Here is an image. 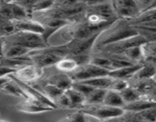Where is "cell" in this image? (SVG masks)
<instances>
[{"label":"cell","mask_w":156,"mask_h":122,"mask_svg":"<svg viewBox=\"0 0 156 122\" xmlns=\"http://www.w3.org/2000/svg\"><path fill=\"white\" fill-rule=\"evenodd\" d=\"M138 34L136 29L131 25L127 20L117 18L99 34L94 49L117 42Z\"/></svg>","instance_id":"6da1fadb"},{"label":"cell","mask_w":156,"mask_h":122,"mask_svg":"<svg viewBox=\"0 0 156 122\" xmlns=\"http://www.w3.org/2000/svg\"><path fill=\"white\" fill-rule=\"evenodd\" d=\"M3 44L19 45L30 50H37L48 47L41 34L29 31H15L8 36L2 37Z\"/></svg>","instance_id":"7a4b0ae2"},{"label":"cell","mask_w":156,"mask_h":122,"mask_svg":"<svg viewBox=\"0 0 156 122\" xmlns=\"http://www.w3.org/2000/svg\"><path fill=\"white\" fill-rule=\"evenodd\" d=\"M79 109L86 115L91 116L98 120H110L120 117L125 113V110L123 108L109 106L103 103L94 105L85 104Z\"/></svg>","instance_id":"3957f363"},{"label":"cell","mask_w":156,"mask_h":122,"mask_svg":"<svg viewBox=\"0 0 156 122\" xmlns=\"http://www.w3.org/2000/svg\"><path fill=\"white\" fill-rule=\"evenodd\" d=\"M118 18L127 20L135 18L140 13V6L136 0H110Z\"/></svg>","instance_id":"277c9868"},{"label":"cell","mask_w":156,"mask_h":122,"mask_svg":"<svg viewBox=\"0 0 156 122\" xmlns=\"http://www.w3.org/2000/svg\"><path fill=\"white\" fill-rule=\"evenodd\" d=\"M109 71L97 65L88 63L84 65L79 66L77 69L71 73H68L73 82L76 81H82L98 76H107Z\"/></svg>","instance_id":"5b68a950"},{"label":"cell","mask_w":156,"mask_h":122,"mask_svg":"<svg viewBox=\"0 0 156 122\" xmlns=\"http://www.w3.org/2000/svg\"><path fill=\"white\" fill-rule=\"evenodd\" d=\"M146 43H147V41L141 34H138L129 37L126 39L121 40L117 42L112 43V44L95 49V52L105 51L114 53H120L126 49L136 47V46H142Z\"/></svg>","instance_id":"8992f818"},{"label":"cell","mask_w":156,"mask_h":122,"mask_svg":"<svg viewBox=\"0 0 156 122\" xmlns=\"http://www.w3.org/2000/svg\"><path fill=\"white\" fill-rule=\"evenodd\" d=\"M7 76L9 78H10V79H13L14 81H15V82L24 89V91L25 92L26 94H27V95L29 96V98H30V100L41 102V103L44 104L46 106H48L50 107V108H53V110L58 108L57 105L55 104V102H53L52 100H50L48 97H47L43 92L40 91V90L37 89V88L32 86V85H30V84H28L27 82H24L19 80V79H17L12 73L8 75Z\"/></svg>","instance_id":"52a82bcc"},{"label":"cell","mask_w":156,"mask_h":122,"mask_svg":"<svg viewBox=\"0 0 156 122\" xmlns=\"http://www.w3.org/2000/svg\"><path fill=\"white\" fill-rule=\"evenodd\" d=\"M98 34L84 39H74L66 44L68 50V56L79 54H91L95 44Z\"/></svg>","instance_id":"ba28073f"},{"label":"cell","mask_w":156,"mask_h":122,"mask_svg":"<svg viewBox=\"0 0 156 122\" xmlns=\"http://www.w3.org/2000/svg\"><path fill=\"white\" fill-rule=\"evenodd\" d=\"M0 16L12 21L30 18L24 8L6 0H0Z\"/></svg>","instance_id":"9c48e42d"},{"label":"cell","mask_w":156,"mask_h":122,"mask_svg":"<svg viewBox=\"0 0 156 122\" xmlns=\"http://www.w3.org/2000/svg\"><path fill=\"white\" fill-rule=\"evenodd\" d=\"M44 68L35 65L33 63H30L18 69L12 74L19 80L29 83L41 79L44 75Z\"/></svg>","instance_id":"30bf717a"},{"label":"cell","mask_w":156,"mask_h":122,"mask_svg":"<svg viewBox=\"0 0 156 122\" xmlns=\"http://www.w3.org/2000/svg\"><path fill=\"white\" fill-rule=\"evenodd\" d=\"M120 117L129 121H156V106L139 111H127Z\"/></svg>","instance_id":"8fae6325"},{"label":"cell","mask_w":156,"mask_h":122,"mask_svg":"<svg viewBox=\"0 0 156 122\" xmlns=\"http://www.w3.org/2000/svg\"><path fill=\"white\" fill-rule=\"evenodd\" d=\"M16 31H29L34 33L42 34L44 30V27L31 18H24L21 20H15L13 21Z\"/></svg>","instance_id":"7c38bea8"},{"label":"cell","mask_w":156,"mask_h":122,"mask_svg":"<svg viewBox=\"0 0 156 122\" xmlns=\"http://www.w3.org/2000/svg\"><path fill=\"white\" fill-rule=\"evenodd\" d=\"M0 91L2 92L5 94L21 98L23 100H30V98L26 94L24 89L15 81L10 78H9L8 80L0 86Z\"/></svg>","instance_id":"4fadbf2b"},{"label":"cell","mask_w":156,"mask_h":122,"mask_svg":"<svg viewBox=\"0 0 156 122\" xmlns=\"http://www.w3.org/2000/svg\"><path fill=\"white\" fill-rule=\"evenodd\" d=\"M17 108L20 111L27 114H39L53 110V108L46 106L41 102L33 100H23L22 102L18 104Z\"/></svg>","instance_id":"5bb4252c"},{"label":"cell","mask_w":156,"mask_h":122,"mask_svg":"<svg viewBox=\"0 0 156 122\" xmlns=\"http://www.w3.org/2000/svg\"><path fill=\"white\" fill-rule=\"evenodd\" d=\"M87 8L100 15L102 18H104L107 21H111V22H113V21H114L118 18L116 15L115 12H114V10L113 9V6L110 0Z\"/></svg>","instance_id":"9a60e30c"},{"label":"cell","mask_w":156,"mask_h":122,"mask_svg":"<svg viewBox=\"0 0 156 122\" xmlns=\"http://www.w3.org/2000/svg\"><path fill=\"white\" fill-rule=\"evenodd\" d=\"M141 66L142 64L140 63L124 66H122L120 68L117 69V70L110 71L108 75L111 77L115 78V79H123L129 80L133 76V75L141 67Z\"/></svg>","instance_id":"2e32d148"},{"label":"cell","mask_w":156,"mask_h":122,"mask_svg":"<svg viewBox=\"0 0 156 122\" xmlns=\"http://www.w3.org/2000/svg\"><path fill=\"white\" fill-rule=\"evenodd\" d=\"M30 63L32 62L29 55L21 57H6L4 56H0V66L12 69L15 71Z\"/></svg>","instance_id":"e0dca14e"},{"label":"cell","mask_w":156,"mask_h":122,"mask_svg":"<svg viewBox=\"0 0 156 122\" xmlns=\"http://www.w3.org/2000/svg\"><path fill=\"white\" fill-rule=\"evenodd\" d=\"M47 82L55 85L64 92L68 88H71L73 81L68 73L61 72L60 73L50 76L47 80Z\"/></svg>","instance_id":"ac0fdd59"},{"label":"cell","mask_w":156,"mask_h":122,"mask_svg":"<svg viewBox=\"0 0 156 122\" xmlns=\"http://www.w3.org/2000/svg\"><path fill=\"white\" fill-rule=\"evenodd\" d=\"M31 50L19 45L3 44V50L2 56L6 57H21L27 56Z\"/></svg>","instance_id":"d6986e66"},{"label":"cell","mask_w":156,"mask_h":122,"mask_svg":"<svg viewBox=\"0 0 156 122\" xmlns=\"http://www.w3.org/2000/svg\"><path fill=\"white\" fill-rule=\"evenodd\" d=\"M103 104L117 108H123L125 105V102L120 93L111 89H107Z\"/></svg>","instance_id":"ffe728a7"},{"label":"cell","mask_w":156,"mask_h":122,"mask_svg":"<svg viewBox=\"0 0 156 122\" xmlns=\"http://www.w3.org/2000/svg\"><path fill=\"white\" fill-rule=\"evenodd\" d=\"M112 81L113 78L110 76L109 75H107V76H98V77L92 78V79H86V80L79 81V82L87 84V85H90V86L93 87L94 88H105V89H108V88H109Z\"/></svg>","instance_id":"44dd1931"},{"label":"cell","mask_w":156,"mask_h":122,"mask_svg":"<svg viewBox=\"0 0 156 122\" xmlns=\"http://www.w3.org/2000/svg\"><path fill=\"white\" fill-rule=\"evenodd\" d=\"M64 92L66 93V95L68 96L69 99L71 108H78L79 109L85 105L86 97L72 87L64 91Z\"/></svg>","instance_id":"7402d4cb"},{"label":"cell","mask_w":156,"mask_h":122,"mask_svg":"<svg viewBox=\"0 0 156 122\" xmlns=\"http://www.w3.org/2000/svg\"><path fill=\"white\" fill-rule=\"evenodd\" d=\"M156 106V102H151V101L146 100V99L140 98V99L130 103L125 104L123 106V109L127 111H139L142 110L147 109V108H152Z\"/></svg>","instance_id":"603a6c76"},{"label":"cell","mask_w":156,"mask_h":122,"mask_svg":"<svg viewBox=\"0 0 156 122\" xmlns=\"http://www.w3.org/2000/svg\"><path fill=\"white\" fill-rule=\"evenodd\" d=\"M129 85L135 88L136 91L143 95L146 94L149 91L152 89L156 85V81L154 78H150V79H139V80H133L132 84L129 83Z\"/></svg>","instance_id":"cb8c5ba5"},{"label":"cell","mask_w":156,"mask_h":122,"mask_svg":"<svg viewBox=\"0 0 156 122\" xmlns=\"http://www.w3.org/2000/svg\"><path fill=\"white\" fill-rule=\"evenodd\" d=\"M119 54L123 55L128 60L131 61L134 63H140V61L143 58V56H144L143 45L130 47V48L123 50Z\"/></svg>","instance_id":"d4e9b609"},{"label":"cell","mask_w":156,"mask_h":122,"mask_svg":"<svg viewBox=\"0 0 156 122\" xmlns=\"http://www.w3.org/2000/svg\"><path fill=\"white\" fill-rule=\"evenodd\" d=\"M55 66L59 71L66 73H71L79 67L77 62L69 56L62 57L55 64Z\"/></svg>","instance_id":"484cf974"},{"label":"cell","mask_w":156,"mask_h":122,"mask_svg":"<svg viewBox=\"0 0 156 122\" xmlns=\"http://www.w3.org/2000/svg\"><path fill=\"white\" fill-rule=\"evenodd\" d=\"M142 66L136 71V73L133 75L131 79L133 80H139V79H146L153 78L156 74V68L146 64L141 63Z\"/></svg>","instance_id":"4316f807"},{"label":"cell","mask_w":156,"mask_h":122,"mask_svg":"<svg viewBox=\"0 0 156 122\" xmlns=\"http://www.w3.org/2000/svg\"><path fill=\"white\" fill-rule=\"evenodd\" d=\"M107 89L105 88H94L86 97L85 104L87 105H94V104H102L105 99Z\"/></svg>","instance_id":"83f0119b"},{"label":"cell","mask_w":156,"mask_h":122,"mask_svg":"<svg viewBox=\"0 0 156 122\" xmlns=\"http://www.w3.org/2000/svg\"><path fill=\"white\" fill-rule=\"evenodd\" d=\"M120 95H121L122 98H123V101H124L125 104L130 103V102L136 101L141 98V94L138 91L133 88L131 85H129L124 89L120 92Z\"/></svg>","instance_id":"f1b7e54d"},{"label":"cell","mask_w":156,"mask_h":122,"mask_svg":"<svg viewBox=\"0 0 156 122\" xmlns=\"http://www.w3.org/2000/svg\"><path fill=\"white\" fill-rule=\"evenodd\" d=\"M16 31L13 21L0 16V36L5 37Z\"/></svg>","instance_id":"f546056e"},{"label":"cell","mask_w":156,"mask_h":122,"mask_svg":"<svg viewBox=\"0 0 156 122\" xmlns=\"http://www.w3.org/2000/svg\"><path fill=\"white\" fill-rule=\"evenodd\" d=\"M43 92L45 94V95L47 97H48L50 100H52L53 102H55V101L58 99V98L60 96L61 94L64 92L62 90L59 89V88H57L55 85H52V84L47 83L44 85V86L43 87ZM56 104V103H55Z\"/></svg>","instance_id":"4dcf8cb0"},{"label":"cell","mask_w":156,"mask_h":122,"mask_svg":"<svg viewBox=\"0 0 156 122\" xmlns=\"http://www.w3.org/2000/svg\"><path fill=\"white\" fill-rule=\"evenodd\" d=\"M86 114L85 113L82 112L80 109H79V111H75V112L70 113V114H67L66 116L63 117L62 119H61L60 120L62 121H80V122H84L85 120H87L86 119Z\"/></svg>","instance_id":"1f68e13d"},{"label":"cell","mask_w":156,"mask_h":122,"mask_svg":"<svg viewBox=\"0 0 156 122\" xmlns=\"http://www.w3.org/2000/svg\"><path fill=\"white\" fill-rule=\"evenodd\" d=\"M54 5L53 0H37L31 10V14L35 12H41V11L47 10Z\"/></svg>","instance_id":"d6a6232c"},{"label":"cell","mask_w":156,"mask_h":122,"mask_svg":"<svg viewBox=\"0 0 156 122\" xmlns=\"http://www.w3.org/2000/svg\"><path fill=\"white\" fill-rule=\"evenodd\" d=\"M129 82L127 79H115V78H113L112 82H111L109 88H108V89L114 90V91H117L120 92H121L122 90H123L125 88L129 86Z\"/></svg>","instance_id":"836d02e7"},{"label":"cell","mask_w":156,"mask_h":122,"mask_svg":"<svg viewBox=\"0 0 156 122\" xmlns=\"http://www.w3.org/2000/svg\"><path fill=\"white\" fill-rule=\"evenodd\" d=\"M72 88L82 93L85 97H87L94 89V88H93V87L83 83V82H79V81L73 82V84H72Z\"/></svg>","instance_id":"e575fe53"},{"label":"cell","mask_w":156,"mask_h":122,"mask_svg":"<svg viewBox=\"0 0 156 122\" xmlns=\"http://www.w3.org/2000/svg\"><path fill=\"white\" fill-rule=\"evenodd\" d=\"M55 103L57 105V107L58 105H59V106L64 107V108H71L69 99L68 96L66 95L65 92H63L62 94L60 95V96L55 101Z\"/></svg>","instance_id":"d590c367"},{"label":"cell","mask_w":156,"mask_h":122,"mask_svg":"<svg viewBox=\"0 0 156 122\" xmlns=\"http://www.w3.org/2000/svg\"><path fill=\"white\" fill-rule=\"evenodd\" d=\"M144 53L155 55L156 56V42H147L143 45Z\"/></svg>","instance_id":"8d00e7d4"},{"label":"cell","mask_w":156,"mask_h":122,"mask_svg":"<svg viewBox=\"0 0 156 122\" xmlns=\"http://www.w3.org/2000/svg\"><path fill=\"white\" fill-rule=\"evenodd\" d=\"M141 98L146 99V100L151 101V102H156V85L149 92L141 95Z\"/></svg>","instance_id":"74e56055"},{"label":"cell","mask_w":156,"mask_h":122,"mask_svg":"<svg viewBox=\"0 0 156 122\" xmlns=\"http://www.w3.org/2000/svg\"><path fill=\"white\" fill-rule=\"evenodd\" d=\"M107 1H108V0H80L81 2L85 5V6H87V7L95 5L100 4V3L105 2Z\"/></svg>","instance_id":"f35d334b"},{"label":"cell","mask_w":156,"mask_h":122,"mask_svg":"<svg viewBox=\"0 0 156 122\" xmlns=\"http://www.w3.org/2000/svg\"><path fill=\"white\" fill-rule=\"evenodd\" d=\"M15 70H12V69L8 68V67L2 66H0V78L5 77L8 75L11 74V73H15Z\"/></svg>","instance_id":"ab89813d"},{"label":"cell","mask_w":156,"mask_h":122,"mask_svg":"<svg viewBox=\"0 0 156 122\" xmlns=\"http://www.w3.org/2000/svg\"><path fill=\"white\" fill-rule=\"evenodd\" d=\"M151 1H152V0H136V3L138 4V5L140 6V10L141 11L146 9V8L149 6V5L150 4Z\"/></svg>","instance_id":"60d3db41"},{"label":"cell","mask_w":156,"mask_h":122,"mask_svg":"<svg viewBox=\"0 0 156 122\" xmlns=\"http://www.w3.org/2000/svg\"><path fill=\"white\" fill-rule=\"evenodd\" d=\"M154 8H156V0H152L150 2V4L149 5L147 8L144 10H146V9H154ZM142 12V11H141Z\"/></svg>","instance_id":"b9f144b4"},{"label":"cell","mask_w":156,"mask_h":122,"mask_svg":"<svg viewBox=\"0 0 156 122\" xmlns=\"http://www.w3.org/2000/svg\"><path fill=\"white\" fill-rule=\"evenodd\" d=\"M2 50H3L2 37L0 36V56H2Z\"/></svg>","instance_id":"7bdbcfd3"},{"label":"cell","mask_w":156,"mask_h":122,"mask_svg":"<svg viewBox=\"0 0 156 122\" xmlns=\"http://www.w3.org/2000/svg\"><path fill=\"white\" fill-rule=\"evenodd\" d=\"M8 76H5V77H2V78H0V86H1L2 85L3 83H4L5 82H6V81L8 80Z\"/></svg>","instance_id":"ee69618b"}]
</instances>
